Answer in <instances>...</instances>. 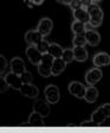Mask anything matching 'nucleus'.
<instances>
[{"label": "nucleus", "mask_w": 110, "mask_h": 133, "mask_svg": "<svg viewBox=\"0 0 110 133\" xmlns=\"http://www.w3.org/2000/svg\"><path fill=\"white\" fill-rule=\"evenodd\" d=\"M102 0H94V3H101Z\"/></svg>", "instance_id": "nucleus-36"}, {"label": "nucleus", "mask_w": 110, "mask_h": 133, "mask_svg": "<svg viewBox=\"0 0 110 133\" xmlns=\"http://www.w3.org/2000/svg\"><path fill=\"white\" fill-rule=\"evenodd\" d=\"M86 10H88V13L90 14V17H99V16L104 17V13H103L102 8L99 7V5L97 3H92Z\"/></svg>", "instance_id": "nucleus-22"}, {"label": "nucleus", "mask_w": 110, "mask_h": 133, "mask_svg": "<svg viewBox=\"0 0 110 133\" xmlns=\"http://www.w3.org/2000/svg\"><path fill=\"white\" fill-rule=\"evenodd\" d=\"M91 119L94 120L98 126H101L102 124H104V121L108 119V118H107V115H105L104 111H103L102 106L98 107L97 109H95V111L92 112V114H91Z\"/></svg>", "instance_id": "nucleus-17"}, {"label": "nucleus", "mask_w": 110, "mask_h": 133, "mask_svg": "<svg viewBox=\"0 0 110 133\" xmlns=\"http://www.w3.org/2000/svg\"><path fill=\"white\" fill-rule=\"evenodd\" d=\"M52 29H53V22H52V19H50L47 17L41 18V19L39 20L38 25H37V30L44 37L49 36L50 33H51V31H52Z\"/></svg>", "instance_id": "nucleus-8"}, {"label": "nucleus", "mask_w": 110, "mask_h": 133, "mask_svg": "<svg viewBox=\"0 0 110 133\" xmlns=\"http://www.w3.org/2000/svg\"><path fill=\"white\" fill-rule=\"evenodd\" d=\"M74 52H75V61L77 62H85L89 57L88 51H86V49L84 46H74Z\"/></svg>", "instance_id": "nucleus-18"}, {"label": "nucleus", "mask_w": 110, "mask_h": 133, "mask_svg": "<svg viewBox=\"0 0 110 133\" xmlns=\"http://www.w3.org/2000/svg\"><path fill=\"white\" fill-rule=\"evenodd\" d=\"M6 68H7V61H6L5 56L0 55V72H1V75H4Z\"/></svg>", "instance_id": "nucleus-28"}, {"label": "nucleus", "mask_w": 110, "mask_h": 133, "mask_svg": "<svg viewBox=\"0 0 110 133\" xmlns=\"http://www.w3.org/2000/svg\"><path fill=\"white\" fill-rule=\"evenodd\" d=\"M59 4H63V5H70V3H71V0H57Z\"/></svg>", "instance_id": "nucleus-35"}, {"label": "nucleus", "mask_w": 110, "mask_h": 133, "mask_svg": "<svg viewBox=\"0 0 110 133\" xmlns=\"http://www.w3.org/2000/svg\"><path fill=\"white\" fill-rule=\"evenodd\" d=\"M33 111L37 112V113L41 114V115L46 118L50 115V112H51V108H50V103L47 102V100H43V99H38L36 100V102L33 103Z\"/></svg>", "instance_id": "nucleus-6"}, {"label": "nucleus", "mask_w": 110, "mask_h": 133, "mask_svg": "<svg viewBox=\"0 0 110 133\" xmlns=\"http://www.w3.org/2000/svg\"><path fill=\"white\" fill-rule=\"evenodd\" d=\"M27 124L30 126H34V127H41V126H44V116L37 113V112L32 111V113L28 116Z\"/></svg>", "instance_id": "nucleus-15"}, {"label": "nucleus", "mask_w": 110, "mask_h": 133, "mask_svg": "<svg viewBox=\"0 0 110 133\" xmlns=\"http://www.w3.org/2000/svg\"><path fill=\"white\" fill-rule=\"evenodd\" d=\"M103 77V71L101 68L95 66L92 69L88 70L85 74V82L88 86H95L96 83H98Z\"/></svg>", "instance_id": "nucleus-3"}, {"label": "nucleus", "mask_w": 110, "mask_h": 133, "mask_svg": "<svg viewBox=\"0 0 110 133\" xmlns=\"http://www.w3.org/2000/svg\"><path fill=\"white\" fill-rule=\"evenodd\" d=\"M38 74L40 75L41 77H50L52 76V65L51 64H47L45 62H40L38 66Z\"/></svg>", "instance_id": "nucleus-19"}, {"label": "nucleus", "mask_w": 110, "mask_h": 133, "mask_svg": "<svg viewBox=\"0 0 110 133\" xmlns=\"http://www.w3.org/2000/svg\"><path fill=\"white\" fill-rule=\"evenodd\" d=\"M25 54H26V57L28 58V61H30L31 64H33V65H36V66H38L40 64L41 58H43V54L39 51L36 45H28L26 48Z\"/></svg>", "instance_id": "nucleus-2"}, {"label": "nucleus", "mask_w": 110, "mask_h": 133, "mask_svg": "<svg viewBox=\"0 0 110 133\" xmlns=\"http://www.w3.org/2000/svg\"><path fill=\"white\" fill-rule=\"evenodd\" d=\"M92 63H94L95 66H98V68H101V66H108L110 64V55L104 52V51L97 52L94 56V58H92Z\"/></svg>", "instance_id": "nucleus-11"}, {"label": "nucleus", "mask_w": 110, "mask_h": 133, "mask_svg": "<svg viewBox=\"0 0 110 133\" xmlns=\"http://www.w3.org/2000/svg\"><path fill=\"white\" fill-rule=\"evenodd\" d=\"M4 77H5L6 82L8 83L10 88L14 89V90H18V91L20 90V88H21V86H23V81H21L20 75L16 74V72H13V71H10V72H7Z\"/></svg>", "instance_id": "nucleus-5"}, {"label": "nucleus", "mask_w": 110, "mask_h": 133, "mask_svg": "<svg viewBox=\"0 0 110 133\" xmlns=\"http://www.w3.org/2000/svg\"><path fill=\"white\" fill-rule=\"evenodd\" d=\"M68 90H69L70 94L74 95L75 97H77V99H84L86 87L84 86L82 82L72 81V82L69 83V86H68Z\"/></svg>", "instance_id": "nucleus-4"}, {"label": "nucleus", "mask_w": 110, "mask_h": 133, "mask_svg": "<svg viewBox=\"0 0 110 133\" xmlns=\"http://www.w3.org/2000/svg\"><path fill=\"white\" fill-rule=\"evenodd\" d=\"M69 6L72 11H74V10H77V8L82 7V1H80V0H71V3H70Z\"/></svg>", "instance_id": "nucleus-30"}, {"label": "nucleus", "mask_w": 110, "mask_h": 133, "mask_svg": "<svg viewBox=\"0 0 110 133\" xmlns=\"http://www.w3.org/2000/svg\"><path fill=\"white\" fill-rule=\"evenodd\" d=\"M20 77H21V81H23V83H32V81H33V76H32V74H31L30 71H24L21 75H20Z\"/></svg>", "instance_id": "nucleus-27"}, {"label": "nucleus", "mask_w": 110, "mask_h": 133, "mask_svg": "<svg viewBox=\"0 0 110 133\" xmlns=\"http://www.w3.org/2000/svg\"><path fill=\"white\" fill-rule=\"evenodd\" d=\"M72 16H74L75 20L82 22V23H84V24H85V23H89V20H90V14L88 13V10L84 7L74 10V11H72Z\"/></svg>", "instance_id": "nucleus-13"}, {"label": "nucleus", "mask_w": 110, "mask_h": 133, "mask_svg": "<svg viewBox=\"0 0 110 133\" xmlns=\"http://www.w3.org/2000/svg\"><path fill=\"white\" fill-rule=\"evenodd\" d=\"M80 126H82V127H96V126H98V125H97L94 120L91 119V120H85V121H82V122H80Z\"/></svg>", "instance_id": "nucleus-29"}, {"label": "nucleus", "mask_w": 110, "mask_h": 133, "mask_svg": "<svg viewBox=\"0 0 110 133\" xmlns=\"http://www.w3.org/2000/svg\"><path fill=\"white\" fill-rule=\"evenodd\" d=\"M90 25L92 26L94 29L99 28L103 23V16H99V17H90V20H89Z\"/></svg>", "instance_id": "nucleus-25"}, {"label": "nucleus", "mask_w": 110, "mask_h": 133, "mask_svg": "<svg viewBox=\"0 0 110 133\" xmlns=\"http://www.w3.org/2000/svg\"><path fill=\"white\" fill-rule=\"evenodd\" d=\"M64 49L57 43H50V48H49V54L52 55L55 58H59L63 55Z\"/></svg>", "instance_id": "nucleus-21"}, {"label": "nucleus", "mask_w": 110, "mask_h": 133, "mask_svg": "<svg viewBox=\"0 0 110 133\" xmlns=\"http://www.w3.org/2000/svg\"><path fill=\"white\" fill-rule=\"evenodd\" d=\"M43 39H44V36L37 29L36 30H28L25 33V42L28 45H38V43Z\"/></svg>", "instance_id": "nucleus-9"}, {"label": "nucleus", "mask_w": 110, "mask_h": 133, "mask_svg": "<svg viewBox=\"0 0 110 133\" xmlns=\"http://www.w3.org/2000/svg\"><path fill=\"white\" fill-rule=\"evenodd\" d=\"M8 88H10L8 83L6 82L5 77H4V76H1V89H0V91H1V93H4V91H6Z\"/></svg>", "instance_id": "nucleus-31"}, {"label": "nucleus", "mask_w": 110, "mask_h": 133, "mask_svg": "<svg viewBox=\"0 0 110 133\" xmlns=\"http://www.w3.org/2000/svg\"><path fill=\"white\" fill-rule=\"evenodd\" d=\"M20 94L24 95L30 99H37L39 95V89L33 83H23L21 88H20Z\"/></svg>", "instance_id": "nucleus-7"}, {"label": "nucleus", "mask_w": 110, "mask_h": 133, "mask_svg": "<svg viewBox=\"0 0 110 133\" xmlns=\"http://www.w3.org/2000/svg\"><path fill=\"white\" fill-rule=\"evenodd\" d=\"M62 58H63V59H64V61H65L68 64L71 63L72 61H75L74 48H72V49H70V48H68V49H64L63 55H62Z\"/></svg>", "instance_id": "nucleus-24"}, {"label": "nucleus", "mask_w": 110, "mask_h": 133, "mask_svg": "<svg viewBox=\"0 0 110 133\" xmlns=\"http://www.w3.org/2000/svg\"><path fill=\"white\" fill-rule=\"evenodd\" d=\"M37 48H38V50L40 51L43 55L46 52H49V48H50V43L47 41H45V39H43L41 42H39L38 45H36Z\"/></svg>", "instance_id": "nucleus-26"}, {"label": "nucleus", "mask_w": 110, "mask_h": 133, "mask_svg": "<svg viewBox=\"0 0 110 133\" xmlns=\"http://www.w3.org/2000/svg\"><path fill=\"white\" fill-rule=\"evenodd\" d=\"M88 44L86 38L84 35H75L72 39V45L74 46H85Z\"/></svg>", "instance_id": "nucleus-23"}, {"label": "nucleus", "mask_w": 110, "mask_h": 133, "mask_svg": "<svg viewBox=\"0 0 110 133\" xmlns=\"http://www.w3.org/2000/svg\"><path fill=\"white\" fill-rule=\"evenodd\" d=\"M66 64L68 63L62 57L55 58V61L52 63V76H59L66 69Z\"/></svg>", "instance_id": "nucleus-14"}, {"label": "nucleus", "mask_w": 110, "mask_h": 133, "mask_svg": "<svg viewBox=\"0 0 110 133\" xmlns=\"http://www.w3.org/2000/svg\"><path fill=\"white\" fill-rule=\"evenodd\" d=\"M10 68H11V71L16 72L18 75H21L24 71H26V68H25V62L21 57H13L10 61Z\"/></svg>", "instance_id": "nucleus-10"}, {"label": "nucleus", "mask_w": 110, "mask_h": 133, "mask_svg": "<svg viewBox=\"0 0 110 133\" xmlns=\"http://www.w3.org/2000/svg\"><path fill=\"white\" fill-rule=\"evenodd\" d=\"M98 89L95 86H88L85 90V96H84V100H85L88 103H94L97 101L98 99Z\"/></svg>", "instance_id": "nucleus-16"}, {"label": "nucleus", "mask_w": 110, "mask_h": 133, "mask_svg": "<svg viewBox=\"0 0 110 133\" xmlns=\"http://www.w3.org/2000/svg\"><path fill=\"white\" fill-rule=\"evenodd\" d=\"M44 94H45V99L47 100V102L50 105H56L61 99V93L57 86L55 84H49L45 87L44 89Z\"/></svg>", "instance_id": "nucleus-1"}, {"label": "nucleus", "mask_w": 110, "mask_h": 133, "mask_svg": "<svg viewBox=\"0 0 110 133\" xmlns=\"http://www.w3.org/2000/svg\"><path fill=\"white\" fill-rule=\"evenodd\" d=\"M31 3H32L33 5L39 6V5H41V4L44 3V0H31Z\"/></svg>", "instance_id": "nucleus-34"}, {"label": "nucleus", "mask_w": 110, "mask_h": 133, "mask_svg": "<svg viewBox=\"0 0 110 133\" xmlns=\"http://www.w3.org/2000/svg\"><path fill=\"white\" fill-rule=\"evenodd\" d=\"M85 38H86V42L90 46H97V45L101 43V35L97 32L96 30H89L85 32Z\"/></svg>", "instance_id": "nucleus-12"}, {"label": "nucleus", "mask_w": 110, "mask_h": 133, "mask_svg": "<svg viewBox=\"0 0 110 133\" xmlns=\"http://www.w3.org/2000/svg\"><path fill=\"white\" fill-rule=\"evenodd\" d=\"M71 31L74 32V35H85V24L82 22H78V20H75L71 24Z\"/></svg>", "instance_id": "nucleus-20"}, {"label": "nucleus", "mask_w": 110, "mask_h": 133, "mask_svg": "<svg viewBox=\"0 0 110 133\" xmlns=\"http://www.w3.org/2000/svg\"><path fill=\"white\" fill-rule=\"evenodd\" d=\"M102 108H103V111H104L105 115H107V118H110V103L102 105Z\"/></svg>", "instance_id": "nucleus-32"}, {"label": "nucleus", "mask_w": 110, "mask_h": 133, "mask_svg": "<svg viewBox=\"0 0 110 133\" xmlns=\"http://www.w3.org/2000/svg\"><path fill=\"white\" fill-rule=\"evenodd\" d=\"M80 1H82V7L84 8H88L91 4L94 3V0H80Z\"/></svg>", "instance_id": "nucleus-33"}]
</instances>
